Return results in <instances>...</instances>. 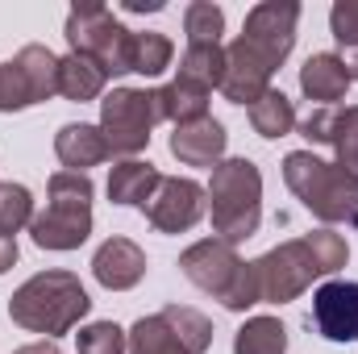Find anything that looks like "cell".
<instances>
[{"label": "cell", "instance_id": "9a60e30c", "mask_svg": "<svg viewBox=\"0 0 358 354\" xmlns=\"http://www.w3.org/2000/svg\"><path fill=\"white\" fill-rule=\"evenodd\" d=\"M355 84V76H350V67H346V59L342 55H308V63L300 67V92L308 96V100H317V104H325V108H334L338 100H346V92Z\"/></svg>", "mask_w": 358, "mask_h": 354}, {"label": "cell", "instance_id": "8992f818", "mask_svg": "<svg viewBox=\"0 0 358 354\" xmlns=\"http://www.w3.org/2000/svg\"><path fill=\"white\" fill-rule=\"evenodd\" d=\"M92 179L84 171H55L46 183V208L34 213L29 234L42 250H80L92 234Z\"/></svg>", "mask_w": 358, "mask_h": 354}, {"label": "cell", "instance_id": "7c38bea8", "mask_svg": "<svg viewBox=\"0 0 358 354\" xmlns=\"http://www.w3.org/2000/svg\"><path fill=\"white\" fill-rule=\"evenodd\" d=\"M317 334L325 342H358V283L355 279H329L313 292V317Z\"/></svg>", "mask_w": 358, "mask_h": 354}, {"label": "cell", "instance_id": "ac0fdd59", "mask_svg": "<svg viewBox=\"0 0 358 354\" xmlns=\"http://www.w3.org/2000/svg\"><path fill=\"white\" fill-rule=\"evenodd\" d=\"M108 84V71L88 59V55H67V59H59V96H67V100H76V104H84V100H96L100 92Z\"/></svg>", "mask_w": 358, "mask_h": 354}, {"label": "cell", "instance_id": "e0dca14e", "mask_svg": "<svg viewBox=\"0 0 358 354\" xmlns=\"http://www.w3.org/2000/svg\"><path fill=\"white\" fill-rule=\"evenodd\" d=\"M159 167L155 163H142V159H125L108 171V200L113 204H125V208H146V200L159 192Z\"/></svg>", "mask_w": 358, "mask_h": 354}, {"label": "cell", "instance_id": "277c9868", "mask_svg": "<svg viewBox=\"0 0 358 354\" xmlns=\"http://www.w3.org/2000/svg\"><path fill=\"white\" fill-rule=\"evenodd\" d=\"M213 234L229 246L259 234L263 221V176L250 159H225L213 167V183L204 187Z\"/></svg>", "mask_w": 358, "mask_h": 354}, {"label": "cell", "instance_id": "4dcf8cb0", "mask_svg": "<svg viewBox=\"0 0 358 354\" xmlns=\"http://www.w3.org/2000/svg\"><path fill=\"white\" fill-rule=\"evenodd\" d=\"M13 263H17V238H13V234H0V275Z\"/></svg>", "mask_w": 358, "mask_h": 354}, {"label": "cell", "instance_id": "603a6c76", "mask_svg": "<svg viewBox=\"0 0 358 354\" xmlns=\"http://www.w3.org/2000/svg\"><path fill=\"white\" fill-rule=\"evenodd\" d=\"M179 76L200 88H221L225 80V46H187L179 59Z\"/></svg>", "mask_w": 358, "mask_h": 354}, {"label": "cell", "instance_id": "2e32d148", "mask_svg": "<svg viewBox=\"0 0 358 354\" xmlns=\"http://www.w3.org/2000/svg\"><path fill=\"white\" fill-rule=\"evenodd\" d=\"M55 155L67 171H84V176H88V167H100L104 159H113L100 125H84V121H71L55 134Z\"/></svg>", "mask_w": 358, "mask_h": 354}, {"label": "cell", "instance_id": "52a82bcc", "mask_svg": "<svg viewBox=\"0 0 358 354\" xmlns=\"http://www.w3.org/2000/svg\"><path fill=\"white\" fill-rule=\"evenodd\" d=\"M159 121H163V108L155 88H113L100 100V134L108 142V155H121V159L142 155Z\"/></svg>", "mask_w": 358, "mask_h": 354}, {"label": "cell", "instance_id": "cb8c5ba5", "mask_svg": "<svg viewBox=\"0 0 358 354\" xmlns=\"http://www.w3.org/2000/svg\"><path fill=\"white\" fill-rule=\"evenodd\" d=\"M329 146L338 155V167L358 179V104H334Z\"/></svg>", "mask_w": 358, "mask_h": 354}, {"label": "cell", "instance_id": "8fae6325", "mask_svg": "<svg viewBox=\"0 0 358 354\" xmlns=\"http://www.w3.org/2000/svg\"><path fill=\"white\" fill-rule=\"evenodd\" d=\"M208 200H204V187L196 179H179V176H163L159 192L146 200V221L159 229V234H187L200 217H204Z\"/></svg>", "mask_w": 358, "mask_h": 354}, {"label": "cell", "instance_id": "f1b7e54d", "mask_svg": "<svg viewBox=\"0 0 358 354\" xmlns=\"http://www.w3.org/2000/svg\"><path fill=\"white\" fill-rule=\"evenodd\" d=\"M80 354H129V334L113 321H92L76 334Z\"/></svg>", "mask_w": 358, "mask_h": 354}, {"label": "cell", "instance_id": "6da1fadb", "mask_svg": "<svg viewBox=\"0 0 358 354\" xmlns=\"http://www.w3.org/2000/svg\"><path fill=\"white\" fill-rule=\"evenodd\" d=\"M296 21H300L296 0H263L246 13L242 34L225 50L221 96L229 104H255L263 92H271V76L296 46Z\"/></svg>", "mask_w": 358, "mask_h": 354}, {"label": "cell", "instance_id": "ba28073f", "mask_svg": "<svg viewBox=\"0 0 358 354\" xmlns=\"http://www.w3.org/2000/svg\"><path fill=\"white\" fill-rule=\"evenodd\" d=\"M67 42L71 55L96 59L108 76L134 71V29H125L104 4H76L67 13Z\"/></svg>", "mask_w": 358, "mask_h": 354}, {"label": "cell", "instance_id": "4fadbf2b", "mask_svg": "<svg viewBox=\"0 0 358 354\" xmlns=\"http://www.w3.org/2000/svg\"><path fill=\"white\" fill-rule=\"evenodd\" d=\"M92 275H96V283L108 288V292H129V288H138L142 275H146V255H142V246L129 242V238H108V242L96 250V259H92Z\"/></svg>", "mask_w": 358, "mask_h": 354}, {"label": "cell", "instance_id": "d6986e66", "mask_svg": "<svg viewBox=\"0 0 358 354\" xmlns=\"http://www.w3.org/2000/svg\"><path fill=\"white\" fill-rule=\"evenodd\" d=\"M208 96H213L208 88H200V84H192V80L176 76L167 88H159V108H163V121L187 125V121L208 117Z\"/></svg>", "mask_w": 358, "mask_h": 354}, {"label": "cell", "instance_id": "d6a6232c", "mask_svg": "<svg viewBox=\"0 0 358 354\" xmlns=\"http://www.w3.org/2000/svg\"><path fill=\"white\" fill-rule=\"evenodd\" d=\"M346 67H350V76H355V80H358V50H355V59H350Z\"/></svg>", "mask_w": 358, "mask_h": 354}, {"label": "cell", "instance_id": "7402d4cb", "mask_svg": "<svg viewBox=\"0 0 358 354\" xmlns=\"http://www.w3.org/2000/svg\"><path fill=\"white\" fill-rule=\"evenodd\" d=\"M129 354H192L176 338V330L163 321V313H150L142 321H134L129 330Z\"/></svg>", "mask_w": 358, "mask_h": 354}, {"label": "cell", "instance_id": "1f68e13d", "mask_svg": "<svg viewBox=\"0 0 358 354\" xmlns=\"http://www.w3.org/2000/svg\"><path fill=\"white\" fill-rule=\"evenodd\" d=\"M13 354H63L50 338H42V342H29V346H21V351H13Z\"/></svg>", "mask_w": 358, "mask_h": 354}, {"label": "cell", "instance_id": "5bb4252c", "mask_svg": "<svg viewBox=\"0 0 358 354\" xmlns=\"http://www.w3.org/2000/svg\"><path fill=\"white\" fill-rule=\"evenodd\" d=\"M225 142H229L225 125L213 121V117H200V121L176 125L171 155L183 167H217V163H225Z\"/></svg>", "mask_w": 358, "mask_h": 354}, {"label": "cell", "instance_id": "4316f807", "mask_svg": "<svg viewBox=\"0 0 358 354\" xmlns=\"http://www.w3.org/2000/svg\"><path fill=\"white\" fill-rule=\"evenodd\" d=\"M171 59H176V46L167 34H155V29L134 34V71L138 76H163L171 67Z\"/></svg>", "mask_w": 358, "mask_h": 354}, {"label": "cell", "instance_id": "30bf717a", "mask_svg": "<svg viewBox=\"0 0 358 354\" xmlns=\"http://www.w3.org/2000/svg\"><path fill=\"white\" fill-rule=\"evenodd\" d=\"M242 267L246 263L238 259V246H229V242H221V238H204V242H196V246H187V250L179 255V271H183L200 292L217 296L221 304H225L229 292L238 288Z\"/></svg>", "mask_w": 358, "mask_h": 354}, {"label": "cell", "instance_id": "f546056e", "mask_svg": "<svg viewBox=\"0 0 358 354\" xmlns=\"http://www.w3.org/2000/svg\"><path fill=\"white\" fill-rule=\"evenodd\" d=\"M329 29H334L338 46L358 50V0H338L329 8Z\"/></svg>", "mask_w": 358, "mask_h": 354}, {"label": "cell", "instance_id": "ffe728a7", "mask_svg": "<svg viewBox=\"0 0 358 354\" xmlns=\"http://www.w3.org/2000/svg\"><path fill=\"white\" fill-rule=\"evenodd\" d=\"M250 125H255V134L259 138H287L292 129H296V108H292V100L283 96V92H263L255 104H250Z\"/></svg>", "mask_w": 358, "mask_h": 354}, {"label": "cell", "instance_id": "d4e9b609", "mask_svg": "<svg viewBox=\"0 0 358 354\" xmlns=\"http://www.w3.org/2000/svg\"><path fill=\"white\" fill-rule=\"evenodd\" d=\"M163 321L176 330V338L192 354H204L213 346V321H208L204 313H196V309H187V304H167V309H163Z\"/></svg>", "mask_w": 358, "mask_h": 354}, {"label": "cell", "instance_id": "5b68a950", "mask_svg": "<svg viewBox=\"0 0 358 354\" xmlns=\"http://www.w3.org/2000/svg\"><path fill=\"white\" fill-rule=\"evenodd\" d=\"M283 183L292 196L325 225H358V179L313 150H292L283 159Z\"/></svg>", "mask_w": 358, "mask_h": 354}, {"label": "cell", "instance_id": "9c48e42d", "mask_svg": "<svg viewBox=\"0 0 358 354\" xmlns=\"http://www.w3.org/2000/svg\"><path fill=\"white\" fill-rule=\"evenodd\" d=\"M50 96H59V55L46 46H21L0 63V113H21Z\"/></svg>", "mask_w": 358, "mask_h": 354}, {"label": "cell", "instance_id": "484cf974", "mask_svg": "<svg viewBox=\"0 0 358 354\" xmlns=\"http://www.w3.org/2000/svg\"><path fill=\"white\" fill-rule=\"evenodd\" d=\"M183 29H187V46H221L225 34V13L213 0H196L183 8Z\"/></svg>", "mask_w": 358, "mask_h": 354}, {"label": "cell", "instance_id": "83f0119b", "mask_svg": "<svg viewBox=\"0 0 358 354\" xmlns=\"http://www.w3.org/2000/svg\"><path fill=\"white\" fill-rule=\"evenodd\" d=\"M34 221V196L25 183H0V234H13L25 229Z\"/></svg>", "mask_w": 358, "mask_h": 354}, {"label": "cell", "instance_id": "3957f363", "mask_svg": "<svg viewBox=\"0 0 358 354\" xmlns=\"http://www.w3.org/2000/svg\"><path fill=\"white\" fill-rule=\"evenodd\" d=\"M92 313V296L71 271H38L8 296L13 325L29 334H46L50 342L59 334H71Z\"/></svg>", "mask_w": 358, "mask_h": 354}, {"label": "cell", "instance_id": "7a4b0ae2", "mask_svg": "<svg viewBox=\"0 0 358 354\" xmlns=\"http://www.w3.org/2000/svg\"><path fill=\"white\" fill-rule=\"evenodd\" d=\"M350 263V242L338 229H313L304 238H292L250 263L259 304H287L313 288V279L334 275Z\"/></svg>", "mask_w": 358, "mask_h": 354}, {"label": "cell", "instance_id": "44dd1931", "mask_svg": "<svg viewBox=\"0 0 358 354\" xmlns=\"http://www.w3.org/2000/svg\"><path fill=\"white\" fill-rule=\"evenodd\" d=\"M234 354H287V330L279 317H250L234 334Z\"/></svg>", "mask_w": 358, "mask_h": 354}]
</instances>
